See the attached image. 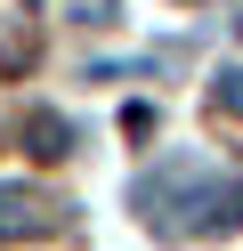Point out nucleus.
Listing matches in <instances>:
<instances>
[{"label": "nucleus", "instance_id": "f257e3e1", "mask_svg": "<svg viewBox=\"0 0 243 251\" xmlns=\"http://www.w3.org/2000/svg\"><path fill=\"white\" fill-rule=\"evenodd\" d=\"M57 227V211H49L32 186H0V243H32V235Z\"/></svg>", "mask_w": 243, "mask_h": 251}, {"label": "nucleus", "instance_id": "f03ea898", "mask_svg": "<svg viewBox=\"0 0 243 251\" xmlns=\"http://www.w3.org/2000/svg\"><path fill=\"white\" fill-rule=\"evenodd\" d=\"M25 138H32V154H65V122H49V114H41V122H32V130H25Z\"/></svg>", "mask_w": 243, "mask_h": 251}, {"label": "nucleus", "instance_id": "7ed1b4c3", "mask_svg": "<svg viewBox=\"0 0 243 251\" xmlns=\"http://www.w3.org/2000/svg\"><path fill=\"white\" fill-rule=\"evenodd\" d=\"M219 98H227V105L243 114V73H227V89H219Z\"/></svg>", "mask_w": 243, "mask_h": 251}]
</instances>
